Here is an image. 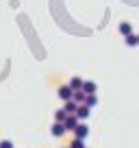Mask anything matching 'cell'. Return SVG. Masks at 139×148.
Here are the masks:
<instances>
[{
    "label": "cell",
    "instance_id": "obj_13",
    "mask_svg": "<svg viewBox=\"0 0 139 148\" xmlns=\"http://www.w3.org/2000/svg\"><path fill=\"white\" fill-rule=\"evenodd\" d=\"M65 118H67V113H65L63 109H57V113H55V122H61V124H63Z\"/></svg>",
    "mask_w": 139,
    "mask_h": 148
},
{
    "label": "cell",
    "instance_id": "obj_12",
    "mask_svg": "<svg viewBox=\"0 0 139 148\" xmlns=\"http://www.w3.org/2000/svg\"><path fill=\"white\" fill-rule=\"evenodd\" d=\"M126 46H139V39H137V35H133V33H130V35H126Z\"/></svg>",
    "mask_w": 139,
    "mask_h": 148
},
{
    "label": "cell",
    "instance_id": "obj_1",
    "mask_svg": "<svg viewBox=\"0 0 139 148\" xmlns=\"http://www.w3.org/2000/svg\"><path fill=\"white\" fill-rule=\"evenodd\" d=\"M57 96H59L63 102H67V100H72V98H74V92L70 89V85H61L59 92H57Z\"/></svg>",
    "mask_w": 139,
    "mask_h": 148
},
{
    "label": "cell",
    "instance_id": "obj_9",
    "mask_svg": "<svg viewBox=\"0 0 139 148\" xmlns=\"http://www.w3.org/2000/svg\"><path fill=\"white\" fill-rule=\"evenodd\" d=\"M85 105H87L89 109H93V107L98 105V96H96V94H89V96L85 98Z\"/></svg>",
    "mask_w": 139,
    "mask_h": 148
},
{
    "label": "cell",
    "instance_id": "obj_5",
    "mask_svg": "<svg viewBox=\"0 0 139 148\" xmlns=\"http://www.w3.org/2000/svg\"><path fill=\"white\" fill-rule=\"evenodd\" d=\"M67 85H70L72 92H80V89H83V79H80V76H72Z\"/></svg>",
    "mask_w": 139,
    "mask_h": 148
},
{
    "label": "cell",
    "instance_id": "obj_11",
    "mask_svg": "<svg viewBox=\"0 0 139 148\" xmlns=\"http://www.w3.org/2000/svg\"><path fill=\"white\" fill-rule=\"evenodd\" d=\"M120 33H122L124 37H126V35H130V33H133V26H130L128 22H122V24H120Z\"/></svg>",
    "mask_w": 139,
    "mask_h": 148
},
{
    "label": "cell",
    "instance_id": "obj_4",
    "mask_svg": "<svg viewBox=\"0 0 139 148\" xmlns=\"http://www.w3.org/2000/svg\"><path fill=\"white\" fill-rule=\"evenodd\" d=\"M63 126H65V131H72V133H74L76 126H78V118H76V116H67L65 122H63Z\"/></svg>",
    "mask_w": 139,
    "mask_h": 148
},
{
    "label": "cell",
    "instance_id": "obj_15",
    "mask_svg": "<svg viewBox=\"0 0 139 148\" xmlns=\"http://www.w3.org/2000/svg\"><path fill=\"white\" fill-rule=\"evenodd\" d=\"M0 148H13V144H11L9 139H2V142H0Z\"/></svg>",
    "mask_w": 139,
    "mask_h": 148
},
{
    "label": "cell",
    "instance_id": "obj_10",
    "mask_svg": "<svg viewBox=\"0 0 139 148\" xmlns=\"http://www.w3.org/2000/svg\"><path fill=\"white\" fill-rule=\"evenodd\" d=\"M85 98H87L85 92H74V98H72V100H74L76 105H85Z\"/></svg>",
    "mask_w": 139,
    "mask_h": 148
},
{
    "label": "cell",
    "instance_id": "obj_8",
    "mask_svg": "<svg viewBox=\"0 0 139 148\" xmlns=\"http://www.w3.org/2000/svg\"><path fill=\"white\" fill-rule=\"evenodd\" d=\"M76 109H78V105H76L74 100H67V102H65V107H63V111L67 113V116H74Z\"/></svg>",
    "mask_w": 139,
    "mask_h": 148
},
{
    "label": "cell",
    "instance_id": "obj_16",
    "mask_svg": "<svg viewBox=\"0 0 139 148\" xmlns=\"http://www.w3.org/2000/svg\"><path fill=\"white\" fill-rule=\"evenodd\" d=\"M137 39H139V35H137Z\"/></svg>",
    "mask_w": 139,
    "mask_h": 148
},
{
    "label": "cell",
    "instance_id": "obj_6",
    "mask_svg": "<svg viewBox=\"0 0 139 148\" xmlns=\"http://www.w3.org/2000/svg\"><path fill=\"white\" fill-rule=\"evenodd\" d=\"M80 92H85L89 96V94H96L98 92V85L93 83V81H83V89H80Z\"/></svg>",
    "mask_w": 139,
    "mask_h": 148
},
{
    "label": "cell",
    "instance_id": "obj_2",
    "mask_svg": "<svg viewBox=\"0 0 139 148\" xmlns=\"http://www.w3.org/2000/svg\"><path fill=\"white\" fill-rule=\"evenodd\" d=\"M87 135H89V126L85 124V122H78V126H76V131H74V137L85 142V137H87Z\"/></svg>",
    "mask_w": 139,
    "mask_h": 148
},
{
    "label": "cell",
    "instance_id": "obj_14",
    "mask_svg": "<svg viewBox=\"0 0 139 148\" xmlns=\"http://www.w3.org/2000/svg\"><path fill=\"white\" fill-rule=\"evenodd\" d=\"M70 148H87V146H85L83 139H76V137H74V142L70 144Z\"/></svg>",
    "mask_w": 139,
    "mask_h": 148
},
{
    "label": "cell",
    "instance_id": "obj_3",
    "mask_svg": "<svg viewBox=\"0 0 139 148\" xmlns=\"http://www.w3.org/2000/svg\"><path fill=\"white\" fill-rule=\"evenodd\" d=\"M89 113H91V109H89L87 105H78V109H76L74 116L78 118V122H83V120H87V118H89Z\"/></svg>",
    "mask_w": 139,
    "mask_h": 148
},
{
    "label": "cell",
    "instance_id": "obj_7",
    "mask_svg": "<svg viewBox=\"0 0 139 148\" xmlns=\"http://www.w3.org/2000/svg\"><path fill=\"white\" fill-rule=\"evenodd\" d=\"M50 133L55 135V137H61V135L65 133V126L61 124V122H55V124H52V129H50Z\"/></svg>",
    "mask_w": 139,
    "mask_h": 148
}]
</instances>
